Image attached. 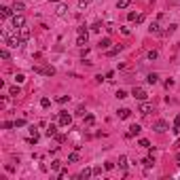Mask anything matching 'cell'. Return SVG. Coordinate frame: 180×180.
Here are the masks:
<instances>
[{
    "label": "cell",
    "instance_id": "15",
    "mask_svg": "<svg viewBox=\"0 0 180 180\" xmlns=\"http://www.w3.org/2000/svg\"><path fill=\"white\" fill-rule=\"evenodd\" d=\"M129 116H131L129 108H121V110H119V119H129Z\"/></svg>",
    "mask_w": 180,
    "mask_h": 180
},
{
    "label": "cell",
    "instance_id": "25",
    "mask_svg": "<svg viewBox=\"0 0 180 180\" xmlns=\"http://www.w3.org/2000/svg\"><path fill=\"white\" fill-rule=\"evenodd\" d=\"M8 93H11V95H19V87H17V85H13V87H8Z\"/></svg>",
    "mask_w": 180,
    "mask_h": 180
},
{
    "label": "cell",
    "instance_id": "8",
    "mask_svg": "<svg viewBox=\"0 0 180 180\" xmlns=\"http://www.w3.org/2000/svg\"><path fill=\"white\" fill-rule=\"evenodd\" d=\"M87 40H89V32H85V34H78V38H76V47H80V49H83L85 44H87Z\"/></svg>",
    "mask_w": 180,
    "mask_h": 180
},
{
    "label": "cell",
    "instance_id": "20",
    "mask_svg": "<svg viewBox=\"0 0 180 180\" xmlns=\"http://www.w3.org/2000/svg\"><path fill=\"white\" fill-rule=\"evenodd\" d=\"M152 163H155V159H152V157L142 159V165H144V167H152Z\"/></svg>",
    "mask_w": 180,
    "mask_h": 180
},
{
    "label": "cell",
    "instance_id": "6",
    "mask_svg": "<svg viewBox=\"0 0 180 180\" xmlns=\"http://www.w3.org/2000/svg\"><path fill=\"white\" fill-rule=\"evenodd\" d=\"M152 129H155L157 133H163V131H167V129H169V125H167L165 121H155V125H152Z\"/></svg>",
    "mask_w": 180,
    "mask_h": 180
},
{
    "label": "cell",
    "instance_id": "16",
    "mask_svg": "<svg viewBox=\"0 0 180 180\" xmlns=\"http://www.w3.org/2000/svg\"><path fill=\"white\" fill-rule=\"evenodd\" d=\"M13 8H15V11H23V8H25V2H23V0H15V2H13Z\"/></svg>",
    "mask_w": 180,
    "mask_h": 180
},
{
    "label": "cell",
    "instance_id": "23",
    "mask_svg": "<svg viewBox=\"0 0 180 180\" xmlns=\"http://www.w3.org/2000/svg\"><path fill=\"white\" fill-rule=\"evenodd\" d=\"M150 34H161V30H159V23H150Z\"/></svg>",
    "mask_w": 180,
    "mask_h": 180
},
{
    "label": "cell",
    "instance_id": "5",
    "mask_svg": "<svg viewBox=\"0 0 180 180\" xmlns=\"http://www.w3.org/2000/svg\"><path fill=\"white\" fill-rule=\"evenodd\" d=\"M138 112H140V114H144V116H146V114H150V112H152V104H148L146 100H144V102L138 106Z\"/></svg>",
    "mask_w": 180,
    "mask_h": 180
},
{
    "label": "cell",
    "instance_id": "19",
    "mask_svg": "<svg viewBox=\"0 0 180 180\" xmlns=\"http://www.w3.org/2000/svg\"><path fill=\"white\" fill-rule=\"evenodd\" d=\"M93 123H95V116L93 114H85V125H87V127H91Z\"/></svg>",
    "mask_w": 180,
    "mask_h": 180
},
{
    "label": "cell",
    "instance_id": "29",
    "mask_svg": "<svg viewBox=\"0 0 180 180\" xmlns=\"http://www.w3.org/2000/svg\"><path fill=\"white\" fill-rule=\"evenodd\" d=\"M2 127H4V129H13V127H15V123H13V121H4V123H2Z\"/></svg>",
    "mask_w": 180,
    "mask_h": 180
},
{
    "label": "cell",
    "instance_id": "2",
    "mask_svg": "<svg viewBox=\"0 0 180 180\" xmlns=\"http://www.w3.org/2000/svg\"><path fill=\"white\" fill-rule=\"evenodd\" d=\"M11 25H13L15 30L23 28V25H25V17H23V15H13V17H11Z\"/></svg>",
    "mask_w": 180,
    "mask_h": 180
},
{
    "label": "cell",
    "instance_id": "1",
    "mask_svg": "<svg viewBox=\"0 0 180 180\" xmlns=\"http://www.w3.org/2000/svg\"><path fill=\"white\" fill-rule=\"evenodd\" d=\"M34 72L44 74V76H53V74H55V68H53V66H34Z\"/></svg>",
    "mask_w": 180,
    "mask_h": 180
},
{
    "label": "cell",
    "instance_id": "10",
    "mask_svg": "<svg viewBox=\"0 0 180 180\" xmlns=\"http://www.w3.org/2000/svg\"><path fill=\"white\" fill-rule=\"evenodd\" d=\"M140 131H142V127H140V125H138V123H133V125H131V127H129V131H127V136H129V138H131V136H138V133H140Z\"/></svg>",
    "mask_w": 180,
    "mask_h": 180
},
{
    "label": "cell",
    "instance_id": "34",
    "mask_svg": "<svg viewBox=\"0 0 180 180\" xmlns=\"http://www.w3.org/2000/svg\"><path fill=\"white\" fill-rule=\"evenodd\" d=\"M116 97H119V100H123V97H127V91H123V89H119V91H116Z\"/></svg>",
    "mask_w": 180,
    "mask_h": 180
},
{
    "label": "cell",
    "instance_id": "28",
    "mask_svg": "<svg viewBox=\"0 0 180 180\" xmlns=\"http://www.w3.org/2000/svg\"><path fill=\"white\" fill-rule=\"evenodd\" d=\"M40 106H42V108H49V106H51V100H49V97H42V100H40Z\"/></svg>",
    "mask_w": 180,
    "mask_h": 180
},
{
    "label": "cell",
    "instance_id": "32",
    "mask_svg": "<svg viewBox=\"0 0 180 180\" xmlns=\"http://www.w3.org/2000/svg\"><path fill=\"white\" fill-rule=\"evenodd\" d=\"M176 28H178V25H176V23H172V25H169V28H167L163 34H174V32H176Z\"/></svg>",
    "mask_w": 180,
    "mask_h": 180
},
{
    "label": "cell",
    "instance_id": "33",
    "mask_svg": "<svg viewBox=\"0 0 180 180\" xmlns=\"http://www.w3.org/2000/svg\"><path fill=\"white\" fill-rule=\"evenodd\" d=\"M0 57H2V59H8V57H11V53H8L6 49H2V51H0Z\"/></svg>",
    "mask_w": 180,
    "mask_h": 180
},
{
    "label": "cell",
    "instance_id": "27",
    "mask_svg": "<svg viewBox=\"0 0 180 180\" xmlns=\"http://www.w3.org/2000/svg\"><path fill=\"white\" fill-rule=\"evenodd\" d=\"M119 165H121V169H127V157H121L119 159Z\"/></svg>",
    "mask_w": 180,
    "mask_h": 180
},
{
    "label": "cell",
    "instance_id": "40",
    "mask_svg": "<svg viewBox=\"0 0 180 180\" xmlns=\"http://www.w3.org/2000/svg\"><path fill=\"white\" fill-rule=\"evenodd\" d=\"M106 30L108 32H114V23H106Z\"/></svg>",
    "mask_w": 180,
    "mask_h": 180
},
{
    "label": "cell",
    "instance_id": "3",
    "mask_svg": "<svg viewBox=\"0 0 180 180\" xmlns=\"http://www.w3.org/2000/svg\"><path fill=\"white\" fill-rule=\"evenodd\" d=\"M57 119H59V127H68V125L72 123V116H70L66 110H61V112L57 114Z\"/></svg>",
    "mask_w": 180,
    "mask_h": 180
},
{
    "label": "cell",
    "instance_id": "38",
    "mask_svg": "<svg viewBox=\"0 0 180 180\" xmlns=\"http://www.w3.org/2000/svg\"><path fill=\"white\" fill-rule=\"evenodd\" d=\"M23 125H25L23 119H17V121H15V127H23Z\"/></svg>",
    "mask_w": 180,
    "mask_h": 180
},
{
    "label": "cell",
    "instance_id": "7",
    "mask_svg": "<svg viewBox=\"0 0 180 180\" xmlns=\"http://www.w3.org/2000/svg\"><path fill=\"white\" fill-rule=\"evenodd\" d=\"M66 13H68V4L59 2V4L55 6V15H57V17H66Z\"/></svg>",
    "mask_w": 180,
    "mask_h": 180
},
{
    "label": "cell",
    "instance_id": "30",
    "mask_svg": "<svg viewBox=\"0 0 180 180\" xmlns=\"http://www.w3.org/2000/svg\"><path fill=\"white\" fill-rule=\"evenodd\" d=\"M140 146H142V148H150V142H148L146 138H142V140H140Z\"/></svg>",
    "mask_w": 180,
    "mask_h": 180
},
{
    "label": "cell",
    "instance_id": "17",
    "mask_svg": "<svg viewBox=\"0 0 180 180\" xmlns=\"http://www.w3.org/2000/svg\"><path fill=\"white\" fill-rule=\"evenodd\" d=\"M97 47H100V49H106V51H108V47H110V38H102L100 42H97Z\"/></svg>",
    "mask_w": 180,
    "mask_h": 180
},
{
    "label": "cell",
    "instance_id": "11",
    "mask_svg": "<svg viewBox=\"0 0 180 180\" xmlns=\"http://www.w3.org/2000/svg\"><path fill=\"white\" fill-rule=\"evenodd\" d=\"M93 176V167H85L83 172L78 174V178H83V180H87V178H91Z\"/></svg>",
    "mask_w": 180,
    "mask_h": 180
},
{
    "label": "cell",
    "instance_id": "9",
    "mask_svg": "<svg viewBox=\"0 0 180 180\" xmlns=\"http://www.w3.org/2000/svg\"><path fill=\"white\" fill-rule=\"evenodd\" d=\"M17 32H19V38L25 42V40H28L30 38V36H32V32H30V28H25V25H23V28H19V30H17Z\"/></svg>",
    "mask_w": 180,
    "mask_h": 180
},
{
    "label": "cell",
    "instance_id": "35",
    "mask_svg": "<svg viewBox=\"0 0 180 180\" xmlns=\"http://www.w3.org/2000/svg\"><path fill=\"white\" fill-rule=\"evenodd\" d=\"M100 28H102V23H93L91 25V32H100Z\"/></svg>",
    "mask_w": 180,
    "mask_h": 180
},
{
    "label": "cell",
    "instance_id": "21",
    "mask_svg": "<svg viewBox=\"0 0 180 180\" xmlns=\"http://www.w3.org/2000/svg\"><path fill=\"white\" fill-rule=\"evenodd\" d=\"M146 80H148L150 85H155L157 80H159V74H155V72H152V74H148V76H146Z\"/></svg>",
    "mask_w": 180,
    "mask_h": 180
},
{
    "label": "cell",
    "instance_id": "26",
    "mask_svg": "<svg viewBox=\"0 0 180 180\" xmlns=\"http://www.w3.org/2000/svg\"><path fill=\"white\" fill-rule=\"evenodd\" d=\"M174 131H176V133L180 131V114H178L176 119H174Z\"/></svg>",
    "mask_w": 180,
    "mask_h": 180
},
{
    "label": "cell",
    "instance_id": "14",
    "mask_svg": "<svg viewBox=\"0 0 180 180\" xmlns=\"http://www.w3.org/2000/svg\"><path fill=\"white\" fill-rule=\"evenodd\" d=\"M44 133H47L49 138H51V136H57V125H53V123H51L49 127H47V131H44Z\"/></svg>",
    "mask_w": 180,
    "mask_h": 180
},
{
    "label": "cell",
    "instance_id": "13",
    "mask_svg": "<svg viewBox=\"0 0 180 180\" xmlns=\"http://www.w3.org/2000/svg\"><path fill=\"white\" fill-rule=\"evenodd\" d=\"M78 159H80V155H78V148H76V150H72L68 155V163H76Z\"/></svg>",
    "mask_w": 180,
    "mask_h": 180
},
{
    "label": "cell",
    "instance_id": "12",
    "mask_svg": "<svg viewBox=\"0 0 180 180\" xmlns=\"http://www.w3.org/2000/svg\"><path fill=\"white\" fill-rule=\"evenodd\" d=\"M0 15H2L4 19H8V17H13V8L11 6H2L0 8Z\"/></svg>",
    "mask_w": 180,
    "mask_h": 180
},
{
    "label": "cell",
    "instance_id": "43",
    "mask_svg": "<svg viewBox=\"0 0 180 180\" xmlns=\"http://www.w3.org/2000/svg\"><path fill=\"white\" fill-rule=\"evenodd\" d=\"M51 2H59V0H51Z\"/></svg>",
    "mask_w": 180,
    "mask_h": 180
},
{
    "label": "cell",
    "instance_id": "39",
    "mask_svg": "<svg viewBox=\"0 0 180 180\" xmlns=\"http://www.w3.org/2000/svg\"><path fill=\"white\" fill-rule=\"evenodd\" d=\"M15 80H17V83H23L25 76H23V74H17V76H15Z\"/></svg>",
    "mask_w": 180,
    "mask_h": 180
},
{
    "label": "cell",
    "instance_id": "31",
    "mask_svg": "<svg viewBox=\"0 0 180 180\" xmlns=\"http://www.w3.org/2000/svg\"><path fill=\"white\" fill-rule=\"evenodd\" d=\"M59 167H61V161H57V159L51 161V169H59Z\"/></svg>",
    "mask_w": 180,
    "mask_h": 180
},
{
    "label": "cell",
    "instance_id": "36",
    "mask_svg": "<svg viewBox=\"0 0 180 180\" xmlns=\"http://www.w3.org/2000/svg\"><path fill=\"white\" fill-rule=\"evenodd\" d=\"M157 55H159L157 51H148V59H157Z\"/></svg>",
    "mask_w": 180,
    "mask_h": 180
},
{
    "label": "cell",
    "instance_id": "24",
    "mask_svg": "<svg viewBox=\"0 0 180 180\" xmlns=\"http://www.w3.org/2000/svg\"><path fill=\"white\" fill-rule=\"evenodd\" d=\"M91 2H93V0H78V8H87Z\"/></svg>",
    "mask_w": 180,
    "mask_h": 180
},
{
    "label": "cell",
    "instance_id": "4",
    "mask_svg": "<svg viewBox=\"0 0 180 180\" xmlns=\"http://www.w3.org/2000/svg\"><path fill=\"white\" fill-rule=\"evenodd\" d=\"M131 95L136 97V100H140V102H144L148 97V93H146V89H142V87H133V91H131Z\"/></svg>",
    "mask_w": 180,
    "mask_h": 180
},
{
    "label": "cell",
    "instance_id": "18",
    "mask_svg": "<svg viewBox=\"0 0 180 180\" xmlns=\"http://www.w3.org/2000/svg\"><path fill=\"white\" fill-rule=\"evenodd\" d=\"M131 4V0H119V2H116V8H121V11H123V8H127Z\"/></svg>",
    "mask_w": 180,
    "mask_h": 180
},
{
    "label": "cell",
    "instance_id": "41",
    "mask_svg": "<svg viewBox=\"0 0 180 180\" xmlns=\"http://www.w3.org/2000/svg\"><path fill=\"white\" fill-rule=\"evenodd\" d=\"M102 174V167H93V176H100Z\"/></svg>",
    "mask_w": 180,
    "mask_h": 180
},
{
    "label": "cell",
    "instance_id": "42",
    "mask_svg": "<svg viewBox=\"0 0 180 180\" xmlns=\"http://www.w3.org/2000/svg\"><path fill=\"white\" fill-rule=\"evenodd\" d=\"M176 161H178V165H180V152H178V155H176Z\"/></svg>",
    "mask_w": 180,
    "mask_h": 180
},
{
    "label": "cell",
    "instance_id": "37",
    "mask_svg": "<svg viewBox=\"0 0 180 180\" xmlns=\"http://www.w3.org/2000/svg\"><path fill=\"white\" fill-rule=\"evenodd\" d=\"M57 102H59V104H66V102H68V95H59Z\"/></svg>",
    "mask_w": 180,
    "mask_h": 180
},
{
    "label": "cell",
    "instance_id": "22",
    "mask_svg": "<svg viewBox=\"0 0 180 180\" xmlns=\"http://www.w3.org/2000/svg\"><path fill=\"white\" fill-rule=\"evenodd\" d=\"M121 49H123V47H121V44H119V47H112V49H108L106 53H108V55H110V57H112V55H116V53H119Z\"/></svg>",
    "mask_w": 180,
    "mask_h": 180
}]
</instances>
